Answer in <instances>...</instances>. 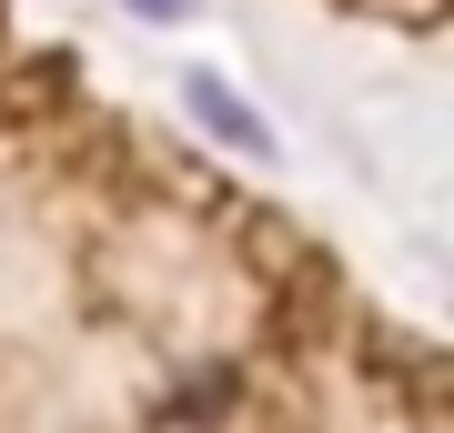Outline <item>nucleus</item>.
Returning a JSON list of instances; mask_svg holds the SVG:
<instances>
[{"instance_id": "f257e3e1", "label": "nucleus", "mask_w": 454, "mask_h": 433, "mask_svg": "<svg viewBox=\"0 0 454 433\" xmlns=\"http://www.w3.org/2000/svg\"><path fill=\"white\" fill-rule=\"evenodd\" d=\"M142 11H182V0H142Z\"/></svg>"}]
</instances>
